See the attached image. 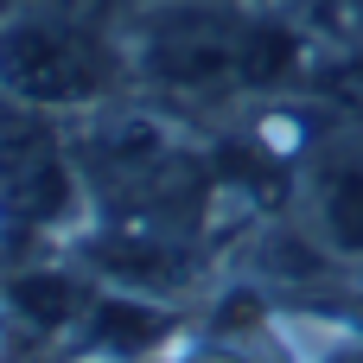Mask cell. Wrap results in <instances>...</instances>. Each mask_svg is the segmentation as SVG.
I'll list each match as a JSON object with an SVG mask.
<instances>
[{
    "mask_svg": "<svg viewBox=\"0 0 363 363\" xmlns=\"http://www.w3.org/2000/svg\"><path fill=\"white\" fill-rule=\"evenodd\" d=\"M128 70L172 102L268 96L300 70V32L236 0H160L128 26Z\"/></svg>",
    "mask_w": 363,
    "mask_h": 363,
    "instance_id": "obj_1",
    "label": "cell"
},
{
    "mask_svg": "<svg viewBox=\"0 0 363 363\" xmlns=\"http://www.w3.org/2000/svg\"><path fill=\"white\" fill-rule=\"evenodd\" d=\"M128 70L108 0H38L0 19V96L19 108H83Z\"/></svg>",
    "mask_w": 363,
    "mask_h": 363,
    "instance_id": "obj_2",
    "label": "cell"
},
{
    "mask_svg": "<svg viewBox=\"0 0 363 363\" xmlns=\"http://www.w3.org/2000/svg\"><path fill=\"white\" fill-rule=\"evenodd\" d=\"M83 198V166L45 121V108H6L0 115V242L26 249L51 236Z\"/></svg>",
    "mask_w": 363,
    "mask_h": 363,
    "instance_id": "obj_3",
    "label": "cell"
},
{
    "mask_svg": "<svg viewBox=\"0 0 363 363\" xmlns=\"http://www.w3.org/2000/svg\"><path fill=\"white\" fill-rule=\"evenodd\" d=\"M300 211L325 255L363 262V128L325 134L300 166Z\"/></svg>",
    "mask_w": 363,
    "mask_h": 363,
    "instance_id": "obj_4",
    "label": "cell"
},
{
    "mask_svg": "<svg viewBox=\"0 0 363 363\" xmlns=\"http://www.w3.org/2000/svg\"><path fill=\"white\" fill-rule=\"evenodd\" d=\"M351 6H357V13H363V0H351Z\"/></svg>",
    "mask_w": 363,
    "mask_h": 363,
    "instance_id": "obj_5",
    "label": "cell"
}]
</instances>
